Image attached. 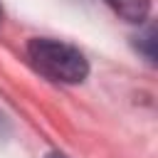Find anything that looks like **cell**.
<instances>
[{"label": "cell", "instance_id": "cell-1", "mask_svg": "<svg viewBox=\"0 0 158 158\" xmlns=\"http://www.w3.org/2000/svg\"><path fill=\"white\" fill-rule=\"evenodd\" d=\"M27 57H30L32 67L52 81L79 84L89 74V64H86L84 54L77 47H72L67 42H59V40H49V37L30 40Z\"/></svg>", "mask_w": 158, "mask_h": 158}, {"label": "cell", "instance_id": "cell-2", "mask_svg": "<svg viewBox=\"0 0 158 158\" xmlns=\"http://www.w3.org/2000/svg\"><path fill=\"white\" fill-rule=\"evenodd\" d=\"M126 22H143L151 10V0H104Z\"/></svg>", "mask_w": 158, "mask_h": 158}, {"label": "cell", "instance_id": "cell-3", "mask_svg": "<svg viewBox=\"0 0 158 158\" xmlns=\"http://www.w3.org/2000/svg\"><path fill=\"white\" fill-rule=\"evenodd\" d=\"M44 158H67V156H64V153H47Z\"/></svg>", "mask_w": 158, "mask_h": 158}, {"label": "cell", "instance_id": "cell-4", "mask_svg": "<svg viewBox=\"0 0 158 158\" xmlns=\"http://www.w3.org/2000/svg\"><path fill=\"white\" fill-rule=\"evenodd\" d=\"M0 25H2V7H0Z\"/></svg>", "mask_w": 158, "mask_h": 158}]
</instances>
